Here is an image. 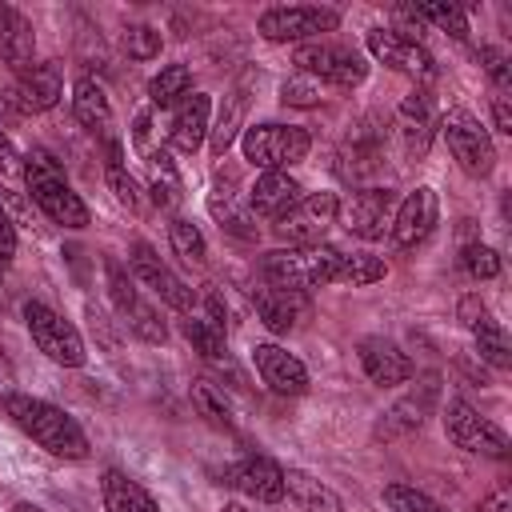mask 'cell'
I'll use <instances>...</instances> for the list:
<instances>
[{"label":"cell","instance_id":"6da1fadb","mask_svg":"<svg viewBox=\"0 0 512 512\" xmlns=\"http://www.w3.org/2000/svg\"><path fill=\"white\" fill-rule=\"evenodd\" d=\"M4 416L32 440L40 444L48 456H60V460H84L88 456V436L84 428L76 424V416H68L64 408H56L52 400H40V396H28V392H4Z\"/></svg>","mask_w":512,"mask_h":512},{"label":"cell","instance_id":"7a4b0ae2","mask_svg":"<svg viewBox=\"0 0 512 512\" xmlns=\"http://www.w3.org/2000/svg\"><path fill=\"white\" fill-rule=\"evenodd\" d=\"M20 176H24L28 200H32L52 224L72 228V232H80V228L92 224V212H88L84 196L68 184L60 160H56L48 148H28V152L20 156Z\"/></svg>","mask_w":512,"mask_h":512},{"label":"cell","instance_id":"3957f363","mask_svg":"<svg viewBox=\"0 0 512 512\" xmlns=\"http://www.w3.org/2000/svg\"><path fill=\"white\" fill-rule=\"evenodd\" d=\"M336 264H340V248L332 244H296V248H276L260 256V280L272 288H288V292H312L336 280Z\"/></svg>","mask_w":512,"mask_h":512},{"label":"cell","instance_id":"277c9868","mask_svg":"<svg viewBox=\"0 0 512 512\" xmlns=\"http://www.w3.org/2000/svg\"><path fill=\"white\" fill-rule=\"evenodd\" d=\"M312 148V136L296 124H248L240 136V152L260 172H288Z\"/></svg>","mask_w":512,"mask_h":512},{"label":"cell","instance_id":"5b68a950","mask_svg":"<svg viewBox=\"0 0 512 512\" xmlns=\"http://www.w3.org/2000/svg\"><path fill=\"white\" fill-rule=\"evenodd\" d=\"M24 328L32 336V344L60 368H84L88 348L84 336L76 332V324L68 316H60L52 304L44 300H24Z\"/></svg>","mask_w":512,"mask_h":512},{"label":"cell","instance_id":"8992f818","mask_svg":"<svg viewBox=\"0 0 512 512\" xmlns=\"http://www.w3.org/2000/svg\"><path fill=\"white\" fill-rule=\"evenodd\" d=\"M336 28H340V12L324 4H276L264 8L256 20V32L268 44H308V40H324Z\"/></svg>","mask_w":512,"mask_h":512},{"label":"cell","instance_id":"52a82bcc","mask_svg":"<svg viewBox=\"0 0 512 512\" xmlns=\"http://www.w3.org/2000/svg\"><path fill=\"white\" fill-rule=\"evenodd\" d=\"M440 140L448 144L452 160H456L468 176H476V180L492 176V168H496V144H492L488 128H484L468 108H448V112L440 116Z\"/></svg>","mask_w":512,"mask_h":512},{"label":"cell","instance_id":"ba28073f","mask_svg":"<svg viewBox=\"0 0 512 512\" xmlns=\"http://www.w3.org/2000/svg\"><path fill=\"white\" fill-rule=\"evenodd\" d=\"M296 72L332 84V88H356L368 76V60L352 44H332V40H308L292 52Z\"/></svg>","mask_w":512,"mask_h":512},{"label":"cell","instance_id":"9c48e42d","mask_svg":"<svg viewBox=\"0 0 512 512\" xmlns=\"http://www.w3.org/2000/svg\"><path fill=\"white\" fill-rule=\"evenodd\" d=\"M444 436L472 456H492V460H508L512 456V440L504 436V428H496L488 416H480L468 400H448L444 404Z\"/></svg>","mask_w":512,"mask_h":512},{"label":"cell","instance_id":"30bf717a","mask_svg":"<svg viewBox=\"0 0 512 512\" xmlns=\"http://www.w3.org/2000/svg\"><path fill=\"white\" fill-rule=\"evenodd\" d=\"M364 48H368V56H372L376 64H384V68H392V72L416 80V88H428V84L436 80V60H432V52H428L420 40H412V36H400V32L376 24V28L364 32Z\"/></svg>","mask_w":512,"mask_h":512},{"label":"cell","instance_id":"8fae6325","mask_svg":"<svg viewBox=\"0 0 512 512\" xmlns=\"http://www.w3.org/2000/svg\"><path fill=\"white\" fill-rule=\"evenodd\" d=\"M336 216H340L336 192H308L284 216L272 220V236L284 240L288 248H296V244H324V232L336 224Z\"/></svg>","mask_w":512,"mask_h":512},{"label":"cell","instance_id":"7c38bea8","mask_svg":"<svg viewBox=\"0 0 512 512\" xmlns=\"http://www.w3.org/2000/svg\"><path fill=\"white\" fill-rule=\"evenodd\" d=\"M128 272H132L136 284L152 288L168 308L192 316V308H196V292H192V288H188V284L160 260V252H156L148 240H136V244L128 248Z\"/></svg>","mask_w":512,"mask_h":512},{"label":"cell","instance_id":"4fadbf2b","mask_svg":"<svg viewBox=\"0 0 512 512\" xmlns=\"http://www.w3.org/2000/svg\"><path fill=\"white\" fill-rule=\"evenodd\" d=\"M440 400V372H424L420 384H412L388 412H380L376 420V440H400V436H412L424 428V420L432 416Z\"/></svg>","mask_w":512,"mask_h":512},{"label":"cell","instance_id":"5bb4252c","mask_svg":"<svg viewBox=\"0 0 512 512\" xmlns=\"http://www.w3.org/2000/svg\"><path fill=\"white\" fill-rule=\"evenodd\" d=\"M436 224H440V196H436L428 184H420L416 192H408V196L396 204L388 236H392V244H396L400 252H408V248L424 244Z\"/></svg>","mask_w":512,"mask_h":512},{"label":"cell","instance_id":"9a60e30c","mask_svg":"<svg viewBox=\"0 0 512 512\" xmlns=\"http://www.w3.org/2000/svg\"><path fill=\"white\" fill-rule=\"evenodd\" d=\"M392 212H396V192L368 184L360 192H352L348 208H344V228L360 240H384V232L392 228Z\"/></svg>","mask_w":512,"mask_h":512},{"label":"cell","instance_id":"2e32d148","mask_svg":"<svg viewBox=\"0 0 512 512\" xmlns=\"http://www.w3.org/2000/svg\"><path fill=\"white\" fill-rule=\"evenodd\" d=\"M432 128H436V108H432V92L428 88H412L400 108H396V140L400 152L408 160H424L428 144H432Z\"/></svg>","mask_w":512,"mask_h":512},{"label":"cell","instance_id":"e0dca14e","mask_svg":"<svg viewBox=\"0 0 512 512\" xmlns=\"http://www.w3.org/2000/svg\"><path fill=\"white\" fill-rule=\"evenodd\" d=\"M356 356H360L364 376H368L376 388H396V384H408V380L416 376L412 356H408L396 340H388V336H364V340L356 344Z\"/></svg>","mask_w":512,"mask_h":512},{"label":"cell","instance_id":"ac0fdd59","mask_svg":"<svg viewBox=\"0 0 512 512\" xmlns=\"http://www.w3.org/2000/svg\"><path fill=\"white\" fill-rule=\"evenodd\" d=\"M220 480H224L228 488H236L240 496L260 500V504L284 500V468H280L276 460H268V456H244V460L228 464Z\"/></svg>","mask_w":512,"mask_h":512},{"label":"cell","instance_id":"d6986e66","mask_svg":"<svg viewBox=\"0 0 512 512\" xmlns=\"http://www.w3.org/2000/svg\"><path fill=\"white\" fill-rule=\"evenodd\" d=\"M252 308L260 316V324L276 336H288L304 316H308V296L304 292H288V288H272V284H256L252 288Z\"/></svg>","mask_w":512,"mask_h":512},{"label":"cell","instance_id":"ffe728a7","mask_svg":"<svg viewBox=\"0 0 512 512\" xmlns=\"http://www.w3.org/2000/svg\"><path fill=\"white\" fill-rule=\"evenodd\" d=\"M252 364L260 372V380L280 392V396H304L308 392V368L280 344H256L252 348Z\"/></svg>","mask_w":512,"mask_h":512},{"label":"cell","instance_id":"44dd1931","mask_svg":"<svg viewBox=\"0 0 512 512\" xmlns=\"http://www.w3.org/2000/svg\"><path fill=\"white\" fill-rule=\"evenodd\" d=\"M12 92L24 108V116H36V112H48L60 104L64 96V72L56 60H44V64H32L24 76L12 80Z\"/></svg>","mask_w":512,"mask_h":512},{"label":"cell","instance_id":"7402d4cb","mask_svg":"<svg viewBox=\"0 0 512 512\" xmlns=\"http://www.w3.org/2000/svg\"><path fill=\"white\" fill-rule=\"evenodd\" d=\"M0 60L16 76H24L36 64V28L20 8H12L4 0H0Z\"/></svg>","mask_w":512,"mask_h":512},{"label":"cell","instance_id":"603a6c76","mask_svg":"<svg viewBox=\"0 0 512 512\" xmlns=\"http://www.w3.org/2000/svg\"><path fill=\"white\" fill-rule=\"evenodd\" d=\"M208 116H212V96L204 92H192L176 104V116H172V128H168V140L176 152L192 156L200 152V144L208 140Z\"/></svg>","mask_w":512,"mask_h":512},{"label":"cell","instance_id":"cb8c5ba5","mask_svg":"<svg viewBox=\"0 0 512 512\" xmlns=\"http://www.w3.org/2000/svg\"><path fill=\"white\" fill-rule=\"evenodd\" d=\"M72 116H76V124L84 132L112 136V100H108V92H104L100 80L76 76V84H72Z\"/></svg>","mask_w":512,"mask_h":512},{"label":"cell","instance_id":"d4e9b609","mask_svg":"<svg viewBox=\"0 0 512 512\" xmlns=\"http://www.w3.org/2000/svg\"><path fill=\"white\" fill-rule=\"evenodd\" d=\"M296 200H300V184L288 172H260L256 184L248 188V212L264 216V220L284 216Z\"/></svg>","mask_w":512,"mask_h":512},{"label":"cell","instance_id":"484cf974","mask_svg":"<svg viewBox=\"0 0 512 512\" xmlns=\"http://www.w3.org/2000/svg\"><path fill=\"white\" fill-rule=\"evenodd\" d=\"M100 500H104V512H160L152 492L140 480H132L128 472H120V468H104Z\"/></svg>","mask_w":512,"mask_h":512},{"label":"cell","instance_id":"4316f807","mask_svg":"<svg viewBox=\"0 0 512 512\" xmlns=\"http://www.w3.org/2000/svg\"><path fill=\"white\" fill-rule=\"evenodd\" d=\"M284 496H292L300 512H344V500L304 468H284Z\"/></svg>","mask_w":512,"mask_h":512},{"label":"cell","instance_id":"83f0119b","mask_svg":"<svg viewBox=\"0 0 512 512\" xmlns=\"http://www.w3.org/2000/svg\"><path fill=\"white\" fill-rule=\"evenodd\" d=\"M144 160H148V196H152V204L156 208H180L184 180H180L168 148H152V152H144Z\"/></svg>","mask_w":512,"mask_h":512},{"label":"cell","instance_id":"f1b7e54d","mask_svg":"<svg viewBox=\"0 0 512 512\" xmlns=\"http://www.w3.org/2000/svg\"><path fill=\"white\" fill-rule=\"evenodd\" d=\"M468 332H472V340H476V356H480V364H492V368H500V372L512 368V344H508V332L500 328V320H492V312H484Z\"/></svg>","mask_w":512,"mask_h":512},{"label":"cell","instance_id":"f546056e","mask_svg":"<svg viewBox=\"0 0 512 512\" xmlns=\"http://www.w3.org/2000/svg\"><path fill=\"white\" fill-rule=\"evenodd\" d=\"M104 180H108L116 204H124L128 212H140V184H136V176H132L128 164H124L120 140H108V152H104Z\"/></svg>","mask_w":512,"mask_h":512},{"label":"cell","instance_id":"4dcf8cb0","mask_svg":"<svg viewBox=\"0 0 512 512\" xmlns=\"http://www.w3.org/2000/svg\"><path fill=\"white\" fill-rule=\"evenodd\" d=\"M208 212L220 220V228H224L228 236H236V240H256V216L248 212V204L240 208L236 196L224 192L220 184H216V192L208 196Z\"/></svg>","mask_w":512,"mask_h":512},{"label":"cell","instance_id":"1f68e13d","mask_svg":"<svg viewBox=\"0 0 512 512\" xmlns=\"http://www.w3.org/2000/svg\"><path fill=\"white\" fill-rule=\"evenodd\" d=\"M180 332H184V340L192 344V352H196L200 360H208V364H228V340H224V332H220L212 320L188 316V320H180Z\"/></svg>","mask_w":512,"mask_h":512},{"label":"cell","instance_id":"d6a6232c","mask_svg":"<svg viewBox=\"0 0 512 512\" xmlns=\"http://www.w3.org/2000/svg\"><path fill=\"white\" fill-rule=\"evenodd\" d=\"M192 92V68L188 64H164L152 80H148V100L152 108H168L176 100H184Z\"/></svg>","mask_w":512,"mask_h":512},{"label":"cell","instance_id":"836d02e7","mask_svg":"<svg viewBox=\"0 0 512 512\" xmlns=\"http://www.w3.org/2000/svg\"><path fill=\"white\" fill-rule=\"evenodd\" d=\"M240 120H244V92L236 88V92L224 96V104L216 112V124H208V144H212L216 156H224L232 148V140L240 136Z\"/></svg>","mask_w":512,"mask_h":512},{"label":"cell","instance_id":"e575fe53","mask_svg":"<svg viewBox=\"0 0 512 512\" xmlns=\"http://www.w3.org/2000/svg\"><path fill=\"white\" fill-rule=\"evenodd\" d=\"M388 276V264L372 252H340V264H336V280L332 284H352V288H368L376 280Z\"/></svg>","mask_w":512,"mask_h":512},{"label":"cell","instance_id":"d590c367","mask_svg":"<svg viewBox=\"0 0 512 512\" xmlns=\"http://www.w3.org/2000/svg\"><path fill=\"white\" fill-rule=\"evenodd\" d=\"M192 408L212 424V428H232L236 424V416H232V404H228V396L212 384V380H196L192 384Z\"/></svg>","mask_w":512,"mask_h":512},{"label":"cell","instance_id":"8d00e7d4","mask_svg":"<svg viewBox=\"0 0 512 512\" xmlns=\"http://www.w3.org/2000/svg\"><path fill=\"white\" fill-rule=\"evenodd\" d=\"M120 320H124V328L136 336V340H144V344H164L168 340V324L160 320V312L148 304V300H132V308L128 312H120Z\"/></svg>","mask_w":512,"mask_h":512},{"label":"cell","instance_id":"74e56055","mask_svg":"<svg viewBox=\"0 0 512 512\" xmlns=\"http://www.w3.org/2000/svg\"><path fill=\"white\" fill-rule=\"evenodd\" d=\"M168 244H172V252H176L180 260H188V264H204V256H208L204 232H200L192 220H184V216H172V220H168Z\"/></svg>","mask_w":512,"mask_h":512},{"label":"cell","instance_id":"f35d334b","mask_svg":"<svg viewBox=\"0 0 512 512\" xmlns=\"http://www.w3.org/2000/svg\"><path fill=\"white\" fill-rule=\"evenodd\" d=\"M416 12H420L424 24L448 32L452 40H460V44L468 40V8H460V4H416Z\"/></svg>","mask_w":512,"mask_h":512},{"label":"cell","instance_id":"ab89813d","mask_svg":"<svg viewBox=\"0 0 512 512\" xmlns=\"http://www.w3.org/2000/svg\"><path fill=\"white\" fill-rule=\"evenodd\" d=\"M384 504H388V512H448L440 500H432L416 484H400V480L384 484Z\"/></svg>","mask_w":512,"mask_h":512},{"label":"cell","instance_id":"60d3db41","mask_svg":"<svg viewBox=\"0 0 512 512\" xmlns=\"http://www.w3.org/2000/svg\"><path fill=\"white\" fill-rule=\"evenodd\" d=\"M460 268L472 280H492V276H500V256H496V248H488L480 240H468L460 248Z\"/></svg>","mask_w":512,"mask_h":512},{"label":"cell","instance_id":"b9f144b4","mask_svg":"<svg viewBox=\"0 0 512 512\" xmlns=\"http://www.w3.org/2000/svg\"><path fill=\"white\" fill-rule=\"evenodd\" d=\"M104 280H108V296H112L116 312H128L132 300L140 296V292H136V280H132V272H128V264H120L116 256H108V260H104Z\"/></svg>","mask_w":512,"mask_h":512},{"label":"cell","instance_id":"7bdbcfd3","mask_svg":"<svg viewBox=\"0 0 512 512\" xmlns=\"http://www.w3.org/2000/svg\"><path fill=\"white\" fill-rule=\"evenodd\" d=\"M160 44H164V36L152 24H128V32H124V52L132 60H156L160 56Z\"/></svg>","mask_w":512,"mask_h":512},{"label":"cell","instance_id":"ee69618b","mask_svg":"<svg viewBox=\"0 0 512 512\" xmlns=\"http://www.w3.org/2000/svg\"><path fill=\"white\" fill-rule=\"evenodd\" d=\"M480 68L488 72V80L496 84V92L504 96L508 88H512V60H508V52L504 48H496V44H480Z\"/></svg>","mask_w":512,"mask_h":512},{"label":"cell","instance_id":"f6af8a7d","mask_svg":"<svg viewBox=\"0 0 512 512\" xmlns=\"http://www.w3.org/2000/svg\"><path fill=\"white\" fill-rule=\"evenodd\" d=\"M280 100L292 104V108H316V104H320V80L296 72V76H288V80L280 84Z\"/></svg>","mask_w":512,"mask_h":512},{"label":"cell","instance_id":"bcb514c9","mask_svg":"<svg viewBox=\"0 0 512 512\" xmlns=\"http://www.w3.org/2000/svg\"><path fill=\"white\" fill-rule=\"evenodd\" d=\"M12 256H16V224H12V216L0 212V292H4V276L12 268Z\"/></svg>","mask_w":512,"mask_h":512},{"label":"cell","instance_id":"7dc6e473","mask_svg":"<svg viewBox=\"0 0 512 512\" xmlns=\"http://www.w3.org/2000/svg\"><path fill=\"white\" fill-rule=\"evenodd\" d=\"M84 312H88V328H92V336H96V340H100L108 352H116V328H112V320L104 316V308L88 304Z\"/></svg>","mask_w":512,"mask_h":512},{"label":"cell","instance_id":"c3c4849f","mask_svg":"<svg viewBox=\"0 0 512 512\" xmlns=\"http://www.w3.org/2000/svg\"><path fill=\"white\" fill-rule=\"evenodd\" d=\"M476 512H512V488H508V484H496V488L480 500Z\"/></svg>","mask_w":512,"mask_h":512},{"label":"cell","instance_id":"681fc988","mask_svg":"<svg viewBox=\"0 0 512 512\" xmlns=\"http://www.w3.org/2000/svg\"><path fill=\"white\" fill-rule=\"evenodd\" d=\"M12 172H20V152L8 140V132L0 128V176H12Z\"/></svg>","mask_w":512,"mask_h":512},{"label":"cell","instance_id":"f907efd6","mask_svg":"<svg viewBox=\"0 0 512 512\" xmlns=\"http://www.w3.org/2000/svg\"><path fill=\"white\" fill-rule=\"evenodd\" d=\"M204 304H208V316H204V320H212V324L224 332V328H228V308L220 304V292L208 288V292H204Z\"/></svg>","mask_w":512,"mask_h":512},{"label":"cell","instance_id":"816d5d0a","mask_svg":"<svg viewBox=\"0 0 512 512\" xmlns=\"http://www.w3.org/2000/svg\"><path fill=\"white\" fill-rule=\"evenodd\" d=\"M492 120H496V132L512 136V108H508V96H492Z\"/></svg>","mask_w":512,"mask_h":512},{"label":"cell","instance_id":"f5cc1de1","mask_svg":"<svg viewBox=\"0 0 512 512\" xmlns=\"http://www.w3.org/2000/svg\"><path fill=\"white\" fill-rule=\"evenodd\" d=\"M12 384H16V368H12V360H8V352L0 344V396L12 392Z\"/></svg>","mask_w":512,"mask_h":512},{"label":"cell","instance_id":"db71d44e","mask_svg":"<svg viewBox=\"0 0 512 512\" xmlns=\"http://www.w3.org/2000/svg\"><path fill=\"white\" fill-rule=\"evenodd\" d=\"M220 512H252V508H248V504H240V500H228Z\"/></svg>","mask_w":512,"mask_h":512},{"label":"cell","instance_id":"11a10c76","mask_svg":"<svg viewBox=\"0 0 512 512\" xmlns=\"http://www.w3.org/2000/svg\"><path fill=\"white\" fill-rule=\"evenodd\" d=\"M12 512H44V508H40V504H28V500H20Z\"/></svg>","mask_w":512,"mask_h":512}]
</instances>
